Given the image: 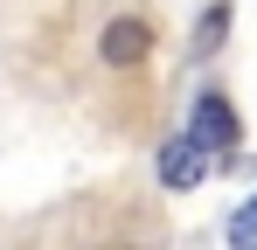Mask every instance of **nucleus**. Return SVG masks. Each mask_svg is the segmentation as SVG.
Here are the masks:
<instances>
[{"label":"nucleus","instance_id":"1","mask_svg":"<svg viewBox=\"0 0 257 250\" xmlns=\"http://www.w3.org/2000/svg\"><path fill=\"white\" fill-rule=\"evenodd\" d=\"M188 132H195V146H202L209 160H215V153L229 160V153L243 146V118H236V104H229V97H222L215 83H202V90H195V111H188Z\"/></svg>","mask_w":257,"mask_h":250},{"label":"nucleus","instance_id":"2","mask_svg":"<svg viewBox=\"0 0 257 250\" xmlns=\"http://www.w3.org/2000/svg\"><path fill=\"white\" fill-rule=\"evenodd\" d=\"M153 174H160V188H167V195H195V188L209 181V153L195 146V132H174L167 146L153 153Z\"/></svg>","mask_w":257,"mask_h":250},{"label":"nucleus","instance_id":"3","mask_svg":"<svg viewBox=\"0 0 257 250\" xmlns=\"http://www.w3.org/2000/svg\"><path fill=\"white\" fill-rule=\"evenodd\" d=\"M153 21H139V14H111L104 28H97V56L111 63V70H139L146 56H153Z\"/></svg>","mask_w":257,"mask_h":250},{"label":"nucleus","instance_id":"4","mask_svg":"<svg viewBox=\"0 0 257 250\" xmlns=\"http://www.w3.org/2000/svg\"><path fill=\"white\" fill-rule=\"evenodd\" d=\"M229 21H236V7H229V0H209V7H202V21H195L188 56H195V63H209L215 49H222V35H229Z\"/></svg>","mask_w":257,"mask_h":250},{"label":"nucleus","instance_id":"5","mask_svg":"<svg viewBox=\"0 0 257 250\" xmlns=\"http://www.w3.org/2000/svg\"><path fill=\"white\" fill-rule=\"evenodd\" d=\"M222 236H229V250H257V195L236 208L229 222H222Z\"/></svg>","mask_w":257,"mask_h":250},{"label":"nucleus","instance_id":"6","mask_svg":"<svg viewBox=\"0 0 257 250\" xmlns=\"http://www.w3.org/2000/svg\"><path fill=\"white\" fill-rule=\"evenodd\" d=\"M97 250H139V243H97Z\"/></svg>","mask_w":257,"mask_h":250}]
</instances>
